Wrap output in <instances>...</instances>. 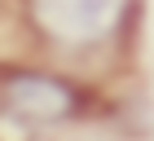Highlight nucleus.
<instances>
[{
    "label": "nucleus",
    "instance_id": "nucleus-1",
    "mask_svg": "<svg viewBox=\"0 0 154 141\" xmlns=\"http://www.w3.org/2000/svg\"><path fill=\"white\" fill-rule=\"evenodd\" d=\"M128 0H31L35 27L71 49H93L119 31Z\"/></svg>",
    "mask_w": 154,
    "mask_h": 141
},
{
    "label": "nucleus",
    "instance_id": "nucleus-2",
    "mask_svg": "<svg viewBox=\"0 0 154 141\" xmlns=\"http://www.w3.org/2000/svg\"><path fill=\"white\" fill-rule=\"evenodd\" d=\"M0 97L26 124H66L88 106L84 88H75L62 75H48V70H5Z\"/></svg>",
    "mask_w": 154,
    "mask_h": 141
}]
</instances>
